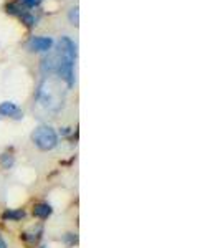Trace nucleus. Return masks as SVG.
<instances>
[{"label":"nucleus","instance_id":"1","mask_svg":"<svg viewBox=\"0 0 220 248\" xmlns=\"http://www.w3.org/2000/svg\"><path fill=\"white\" fill-rule=\"evenodd\" d=\"M75 60H77V45L73 40L63 37L60 40L57 53L43 60L42 71L43 73H57L62 81L66 83V86L75 85Z\"/></svg>","mask_w":220,"mask_h":248},{"label":"nucleus","instance_id":"2","mask_svg":"<svg viewBox=\"0 0 220 248\" xmlns=\"http://www.w3.org/2000/svg\"><path fill=\"white\" fill-rule=\"evenodd\" d=\"M37 99L40 101V105H43L47 109L50 111H58L63 105L62 93H60V88L53 85V81H43L38 88Z\"/></svg>","mask_w":220,"mask_h":248},{"label":"nucleus","instance_id":"3","mask_svg":"<svg viewBox=\"0 0 220 248\" xmlns=\"http://www.w3.org/2000/svg\"><path fill=\"white\" fill-rule=\"evenodd\" d=\"M31 141L40 151H51L58 144V134L51 126H38L31 133Z\"/></svg>","mask_w":220,"mask_h":248},{"label":"nucleus","instance_id":"4","mask_svg":"<svg viewBox=\"0 0 220 248\" xmlns=\"http://www.w3.org/2000/svg\"><path fill=\"white\" fill-rule=\"evenodd\" d=\"M53 46V40L50 37H33L29 42V48L31 51H42V53H47V51L51 50Z\"/></svg>","mask_w":220,"mask_h":248},{"label":"nucleus","instance_id":"5","mask_svg":"<svg viewBox=\"0 0 220 248\" xmlns=\"http://www.w3.org/2000/svg\"><path fill=\"white\" fill-rule=\"evenodd\" d=\"M0 116H5V118L12 119H22V109L12 101H3L0 103Z\"/></svg>","mask_w":220,"mask_h":248},{"label":"nucleus","instance_id":"6","mask_svg":"<svg viewBox=\"0 0 220 248\" xmlns=\"http://www.w3.org/2000/svg\"><path fill=\"white\" fill-rule=\"evenodd\" d=\"M7 12H10V14L17 15V17L22 20V22L25 23V25H29V27H33L35 25V17H33V15H30L29 12L22 10L18 5H9V7H7Z\"/></svg>","mask_w":220,"mask_h":248},{"label":"nucleus","instance_id":"7","mask_svg":"<svg viewBox=\"0 0 220 248\" xmlns=\"http://www.w3.org/2000/svg\"><path fill=\"white\" fill-rule=\"evenodd\" d=\"M51 214H53V209H51L50 203L40 202V203H35L33 205V215L40 220H47Z\"/></svg>","mask_w":220,"mask_h":248},{"label":"nucleus","instance_id":"8","mask_svg":"<svg viewBox=\"0 0 220 248\" xmlns=\"http://www.w3.org/2000/svg\"><path fill=\"white\" fill-rule=\"evenodd\" d=\"M25 217V210L22 209H9L3 212V220H9V222H18Z\"/></svg>","mask_w":220,"mask_h":248},{"label":"nucleus","instance_id":"9","mask_svg":"<svg viewBox=\"0 0 220 248\" xmlns=\"http://www.w3.org/2000/svg\"><path fill=\"white\" fill-rule=\"evenodd\" d=\"M0 162H2L3 169H9V167L14 166V155H10V154H3L2 157H0Z\"/></svg>","mask_w":220,"mask_h":248},{"label":"nucleus","instance_id":"10","mask_svg":"<svg viewBox=\"0 0 220 248\" xmlns=\"http://www.w3.org/2000/svg\"><path fill=\"white\" fill-rule=\"evenodd\" d=\"M70 20L73 22V25H78V7L71 9V12H70Z\"/></svg>","mask_w":220,"mask_h":248},{"label":"nucleus","instance_id":"11","mask_svg":"<svg viewBox=\"0 0 220 248\" xmlns=\"http://www.w3.org/2000/svg\"><path fill=\"white\" fill-rule=\"evenodd\" d=\"M23 3H25V7H37V5H40V2H42V0H22Z\"/></svg>","mask_w":220,"mask_h":248},{"label":"nucleus","instance_id":"12","mask_svg":"<svg viewBox=\"0 0 220 248\" xmlns=\"http://www.w3.org/2000/svg\"><path fill=\"white\" fill-rule=\"evenodd\" d=\"M0 248H9V245H7V242L3 240L2 237H0Z\"/></svg>","mask_w":220,"mask_h":248},{"label":"nucleus","instance_id":"13","mask_svg":"<svg viewBox=\"0 0 220 248\" xmlns=\"http://www.w3.org/2000/svg\"><path fill=\"white\" fill-rule=\"evenodd\" d=\"M42 248H47V247H42Z\"/></svg>","mask_w":220,"mask_h":248}]
</instances>
